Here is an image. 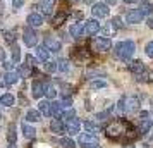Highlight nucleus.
<instances>
[{
    "label": "nucleus",
    "mask_w": 153,
    "mask_h": 148,
    "mask_svg": "<svg viewBox=\"0 0 153 148\" xmlns=\"http://www.w3.org/2000/svg\"><path fill=\"white\" fill-rule=\"evenodd\" d=\"M134 50H136V45H134V42H131V40L119 42L117 45H115V57L120 59V60H126V62H127V60L132 57Z\"/></svg>",
    "instance_id": "nucleus-1"
},
{
    "label": "nucleus",
    "mask_w": 153,
    "mask_h": 148,
    "mask_svg": "<svg viewBox=\"0 0 153 148\" xmlns=\"http://www.w3.org/2000/svg\"><path fill=\"white\" fill-rule=\"evenodd\" d=\"M126 129H124V124H122V120H112L110 124H107L105 127V134H107V138H112V140H117L120 134H124Z\"/></svg>",
    "instance_id": "nucleus-2"
},
{
    "label": "nucleus",
    "mask_w": 153,
    "mask_h": 148,
    "mask_svg": "<svg viewBox=\"0 0 153 148\" xmlns=\"http://www.w3.org/2000/svg\"><path fill=\"white\" fill-rule=\"evenodd\" d=\"M98 145V138L97 134H91V133H83L79 134V147L81 148H93Z\"/></svg>",
    "instance_id": "nucleus-3"
},
{
    "label": "nucleus",
    "mask_w": 153,
    "mask_h": 148,
    "mask_svg": "<svg viewBox=\"0 0 153 148\" xmlns=\"http://www.w3.org/2000/svg\"><path fill=\"white\" fill-rule=\"evenodd\" d=\"M93 48L98 50V52H108L112 48L110 38H107V36H97V38H93Z\"/></svg>",
    "instance_id": "nucleus-4"
},
{
    "label": "nucleus",
    "mask_w": 153,
    "mask_h": 148,
    "mask_svg": "<svg viewBox=\"0 0 153 148\" xmlns=\"http://www.w3.org/2000/svg\"><path fill=\"white\" fill-rule=\"evenodd\" d=\"M22 40H24V45H26V47H35L36 45L38 36H36L35 29L31 28V26L24 28V31H22Z\"/></svg>",
    "instance_id": "nucleus-5"
},
{
    "label": "nucleus",
    "mask_w": 153,
    "mask_h": 148,
    "mask_svg": "<svg viewBox=\"0 0 153 148\" xmlns=\"http://www.w3.org/2000/svg\"><path fill=\"white\" fill-rule=\"evenodd\" d=\"M143 19H145V14L139 9H132V10H127L126 12V22H129V24H138Z\"/></svg>",
    "instance_id": "nucleus-6"
},
{
    "label": "nucleus",
    "mask_w": 153,
    "mask_h": 148,
    "mask_svg": "<svg viewBox=\"0 0 153 148\" xmlns=\"http://www.w3.org/2000/svg\"><path fill=\"white\" fill-rule=\"evenodd\" d=\"M79 129H81V120L72 117V119H67L65 120V133L67 134H79Z\"/></svg>",
    "instance_id": "nucleus-7"
},
{
    "label": "nucleus",
    "mask_w": 153,
    "mask_h": 148,
    "mask_svg": "<svg viewBox=\"0 0 153 148\" xmlns=\"http://www.w3.org/2000/svg\"><path fill=\"white\" fill-rule=\"evenodd\" d=\"M91 12H93V17H97V19H102V17H107L108 16V5L107 4H95L93 5V9H91Z\"/></svg>",
    "instance_id": "nucleus-8"
},
{
    "label": "nucleus",
    "mask_w": 153,
    "mask_h": 148,
    "mask_svg": "<svg viewBox=\"0 0 153 148\" xmlns=\"http://www.w3.org/2000/svg\"><path fill=\"white\" fill-rule=\"evenodd\" d=\"M31 93H33V98H42L45 95V83L40 81V79H35L33 85H31Z\"/></svg>",
    "instance_id": "nucleus-9"
},
{
    "label": "nucleus",
    "mask_w": 153,
    "mask_h": 148,
    "mask_svg": "<svg viewBox=\"0 0 153 148\" xmlns=\"http://www.w3.org/2000/svg\"><path fill=\"white\" fill-rule=\"evenodd\" d=\"M139 110V98L138 97H127L126 98V112L136 114Z\"/></svg>",
    "instance_id": "nucleus-10"
},
{
    "label": "nucleus",
    "mask_w": 153,
    "mask_h": 148,
    "mask_svg": "<svg viewBox=\"0 0 153 148\" xmlns=\"http://www.w3.org/2000/svg\"><path fill=\"white\" fill-rule=\"evenodd\" d=\"M129 71L134 76H139V74H145L146 72V67L141 60H129Z\"/></svg>",
    "instance_id": "nucleus-11"
},
{
    "label": "nucleus",
    "mask_w": 153,
    "mask_h": 148,
    "mask_svg": "<svg viewBox=\"0 0 153 148\" xmlns=\"http://www.w3.org/2000/svg\"><path fill=\"white\" fill-rule=\"evenodd\" d=\"M26 22H28V26H31V28H40L43 24V16L38 14V12H31L26 17Z\"/></svg>",
    "instance_id": "nucleus-12"
},
{
    "label": "nucleus",
    "mask_w": 153,
    "mask_h": 148,
    "mask_svg": "<svg viewBox=\"0 0 153 148\" xmlns=\"http://www.w3.org/2000/svg\"><path fill=\"white\" fill-rule=\"evenodd\" d=\"M50 129H52V133H55V134H64L65 133V120L53 117V120L50 122Z\"/></svg>",
    "instance_id": "nucleus-13"
},
{
    "label": "nucleus",
    "mask_w": 153,
    "mask_h": 148,
    "mask_svg": "<svg viewBox=\"0 0 153 148\" xmlns=\"http://www.w3.org/2000/svg\"><path fill=\"white\" fill-rule=\"evenodd\" d=\"M45 47L50 50V52H60L62 48V43L59 42L53 36H45Z\"/></svg>",
    "instance_id": "nucleus-14"
},
{
    "label": "nucleus",
    "mask_w": 153,
    "mask_h": 148,
    "mask_svg": "<svg viewBox=\"0 0 153 148\" xmlns=\"http://www.w3.org/2000/svg\"><path fill=\"white\" fill-rule=\"evenodd\" d=\"M69 33H71V36H74V38H81V36L86 33V28H84L83 22H74V24H71Z\"/></svg>",
    "instance_id": "nucleus-15"
},
{
    "label": "nucleus",
    "mask_w": 153,
    "mask_h": 148,
    "mask_svg": "<svg viewBox=\"0 0 153 148\" xmlns=\"http://www.w3.org/2000/svg\"><path fill=\"white\" fill-rule=\"evenodd\" d=\"M84 28H86L88 35H97L98 31H100V22L97 21V17H93V19L84 22Z\"/></svg>",
    "instance_id": "nucleus-16"
},
{
    "label": "nucleus",
    "mask_w": 153,
    "mask_h": 148,
    "mask_svg": "<svg viewBox=\"0 0 153 148\" xmlns=\"http://www.w3.org/2000/svg\"><path fill=\"white\" fill-rule=\"evenodd\" d=\"M50 57V50L45 47V45H38L36 47V59L40 60V62H47Z\"/></svg>",
    "instance_id": "nucleus-17"
},
{
    "label": "nucleus",
    "mask_w": 153,
    "mask_h": 148,
    "mask_svg": "<svg viewBox=\"0 0 153 148\" xmlns=\"http://www.w3.org/2000/svg\"><path fill=\"white\" fill-rule=\"evenodd\" d=\"M21 79V74L17 72V71H7V74H5V79H4V83L7 86H12L16 85L17 81Z\"/></svg>",
    "instance_id": "nucleus-18"
},
{
    "label": "nucleus",
    "mask_w": 153,
    "mask_h": 148,
    "mask_svg": "<svg viewBox=\"0 0 153 148\" xmlns=\"http://www.w3.org/2000/svg\"><path fill=\"white\" fill-rule=\"evenodd\" d=\"M62 114H64L62 102H52V117H55V119H62Z\"/></svg>",
    "instance_id": "nucleus-19"
},
{
    "label": "nucleus",
    "mask_w": 153,
    "mask_h": 148,
    "mask_svg": "<svg viewBox=\"0 0 153 148\" xmlns=\"http://www.w3.org/2000/svg\"><path fill=\"white\" fill-rule=\"evenodd\" d=\"M22 134H24V138L26 140H35V136H36V129L33 126H29L28 122H22Z\"/></svg>",
    "instance_id": "nucleus-20"
},
{
    "label": "nucleus",
    "mask_w": 153,
    "mask_h": 148,
    "mask_svg": "<svg viewBox=\"0 0 153 148\" xmlns=\"http://www.w3.org/2000/svg\"><path fill=\"white\" fill-rule=\"evenodd\" d=\"M42 115L43 114L40 112V110L29 109L28 112H26V120H28V122H40V120H42Z\"/></svg>",
    "instance_id": "nucleus-21"
},
{
    "label": "nucleus",
    "mask_w": 153,
    "mask_h": 148,
    "mask_svg": "<svg viewBox=\"0 0 153 148\" xmlns=\"http://www.w3.org/2000/svg\"><path fill=\"white\" fill-rule=\"evenodd\" d=\"M16 103V97L12 93H4L0 97V105L2 107H12Z\"/></svg>",
    "instance_id": "nucleus-22"
},
{
    "label": "nucleus",
    "mask_w": 153,
    "mask_h": 148,
    "mask_svg": "<svg viewBox=\"0 0 153 148\" xmlns=\"http://www.w3.org/2000/svg\"><path fill=\"white\" fill-rule=\"evenodd\" d=\"M16 140H17V134H16V126L10 124L7 131V141H9V148H16Z\"/></svg>",
    "instance_id": "nucleus-23"
},
{
    "label": "nucleus",
    "mask_w": 153,
    "mask_h": 148,
    "mask_svg": "<svg viewBox=\"0 0 153 148\" xmlns=\"http://www.w3.org/2000/svg\"><path fill=\"white\" fill-rule=\"evenodd\" d=\"M38 110L43 114V115H47L50 117L52 115V102H47V100H42L40 103H38Z\"/></svg>",
    "instance_id": "nucleus-24"
},
{
    "label": "nucleus",
    "mask_w": 153,
    "mask_h": 148,
    "mask_svg": "<svg viewBox=\"0 0 153 148\" xmlns=\"http://www.w3.org/2000/svg\"><path fill=\"white\" fill-rule=\"evenodd\" d=\"M152 129V119H148V117H143V119L139 120V127H138V131L141 134H146L148 131Z\"/></svg>",
    "instance_id": "nucleus-25"
},
{
    "label": "nucleus",
    "mask_w": 153,
    "mask_h": 148,
    "mask_svg": "<svg viewBox=\"0 0 153 148\" xmlns=\"http://www.w3.org/2000/svg\"><path fill=\"white\" fill-rule=\"evenodd\" d=\"M83 127L86 129V133H91V134H97L100 131V126H98L97 122H93V120H84Z\"/></svg>",
    "instance_id": "nucleus-26"
},
{
    "label": "nucleus",
    "mask_w": 153,
    "mask_h": 148,
    "mask_svg": "<svg viewBox=\"0 0 153 148\" xmlns=\"http://www.w3.org/2000/svg\"><path fill=\"white\" fill-rule=\"evenodd\" d=\"M53 4H55V0H42V10H43V14H45V16L52 14Z\"/></svg>",
    "instance_id": "nucleus-27"
},
{
    "label": "nucleus",
    "mask_w": 153,
    "mask_h": 148,
    "mask_svg": "<svg viewBox=\"0 0 153 148\" xmlns=\"http://www.w3.org/2000/svg\"><path fill=\"white\" fill-rule=\"evenodd\" d=\"M45 95L48 97V98H55L57 97V90H55V86L52 85V83H45Z\"/></svg>",
    "instance_id": "nucleus-28"
},
{
    "label": "nucleus",
    "mask_w": 153,
    "mask_h": 148,
    "mask_svg": "<svg viewBox=\"0 0 153 148\" xmlns=\"http://www.w3.org/2000/svg\"><path fill=\"white\" fill-rule=\"evenodd\" d=\"M138 9H139V10H141L145 16H152V12H153V4H150V2H143V4H141Z\"/></svg>",
    "instance_id": "nucleus-29"
},
{
    "label": "nucleus",
    "mask_w": 153,
    "mask_h": 148,
    "mask_svg": "<svg viewBox=\"0 0 153 148\" xmlns=\"http://www.w3.org/2000/svg\"><path fill=\"white\" fill-rule=\"evenodd\" d=\"M19 60H21V48H19V45L12 43V62L17 64Z\"/></svg>",
    "instance_id": "nucleus-30"
},
{
    "label": "nucleus",
    "mask_w": 153,
    "mask_h": 148,
    "mask_svg": "<svg viewBox=\"0 0 153 148\" xmlns=\"http://www.w3.org/2000/svg\"><path fill=\"white\" fill-rule=\"evenodd\" d=\"M65 19H67V14H65V12H59V14L53 16L52 22H53V26H60V24H62Z\"/></svg>",
    "instance_id": "nucleus-31"
},
{
    "label": "nucleus",
    "mask_w": 153,
    "mask_h": 148,
    "mask_svg": "<svg viewBox=\"0 0 153 148\" xmlns=\"http://www.w3.org/2000/svg\"><path fill=\"white\" fill-rule=\"evenodd\" d=\"M19 74H21V76H24V78H29V76L33 74V67H31V65H28V64H22L21 69H19Z\"/></svg>",
    "instance_id": "nucleus-32"
},
{
    "label": "nucleus",
    "mask_w": 153,
    "mask_h": 148,
    "mask_svg": "<svg viewBox=\"0 0 153 148\" xmlns=\"http://www.w3.org/2000/svg\"><path fill=\"white\" fill-rule=\"evenodd\" d=\"M45 71H47L48 74H52V72L59 71V64L53 62V60H47V62H45Z\"/></svg>",
    "instance_id": "nucleus-33"
},
{
    "label": "nucleus",
    "mask_w": 153,
    "mask_h": 148,
    "mask_svg": "<svg viewBox=\"0 0 153 148\" xmlns=\"http://www.w3.org/2000/svg\"><path fill=\"white\" fill-rule=\"evenodd\" d=\"M57 64H59V71H60V72H69L71 64H69V60H67V59H60Z\"/></svg>",
    "instance_id": "nucleus-34"
},
{
    "label": "nucleus",
    "mask_w": 153,
    "mask_h": 148,
    "mask_svg": "<svg viewBox=\"0 0 153 148\" xmlns=\"http://www.w3.org/2000/svg\"><path fill=\"white\" fill-rule=\"evenodd\" d=\"M60 145H62V148H76V141L72 138H62Z\"/></svg>",
    "instance_id": "nucleus-35"
},
{
    "label": "nucleus",
    "mask_w": 153,
    "mask_h": 148,
    "mask_svg": "<svg viewBox=\"0 0 153 148\" xmlns=\"http://www.w3.org/2000/svg\"><path fill=\"white\" fill-rule=\"evenodd\" d=\"M72 117H76V110L72 109V107H69V109H64V114H62V119H72Z\"/></svg>",
    "instance_id": "nucleus-36"
},
{
    "label": "nucleus",
    "mask_w": 153,
    "mask_h": 148,
    "mask_svg": "<svg viewBox=\"0 0 153 148\" xmlns=\"http://www.w3.org/2000/svg\"><path fill=\"white\" fill-rule=\"evenodd\" d=\"M90 86L93 88V90H102V88L107 86V83H105V81H100V79H93V81L90 83Z\"/></svg>",
    "instance_id": "nucleus-37"
},
{
    "label": "nucleus",
    "mask_w": 153,
    "mask_h": 148,
    "mask_svg": "<svg viewBox=\"0 0 153 148\" xmlns=\"http://www.w3.org/2000/svg\"><path fill=\"white\" fill-rule=\"evenodd\" d=\"M4 38H5V42H7L9 45L16 43V33L14 31H5V33H4Z\"/></svg>",
    "instance_id": "nucleus-38"
},
{
    "label": "nucleus",
    "mask_w": 153,
    "mask_h": 148,
    "mask_svg": "<svg viewBox=\"0 0 153 148\" xmlns=\"http://www.w3.org/2000/svg\"><path fill=\"white\" fill-rule=\"evenodd\" d=\"M115 109H117V115H122V114L126 112V98H120V100H119Z\"/></svg>",
    "instance_id": "nucleus-39"
},
{
    "label": "nucleus",
    "mask_w": 153,
    "mask_h": 148,
    "mask_svg": "<svg viewBox=\"0 0 153 148\" xmlns=\"http://www.w3.org/2000/svg\"><path fill=\"white\" fill-rule=\"evenodd\" d=\"M108 117H110V112H108V110L97 114V120H98V122H105V120H108Z\"/></svg>",
    "instance_id": "nucleus-40"
},
{
    "label": "nucleus",
    "mask_w": 153,
    "mask_h": 148,
    "mask_svg": "<svg viewBox=\"0 0 153 148\" xmlns=\"http://www.w3.org/2000/svg\"><path fill=\"white\" fill-rule=\"evenodd\" d=\"M110 24H112V26H114L115 29H120L122 26H124V24H122V19H120V17H117V16H115V17H112Z\"/></svg>",
    "instance_id": "nucleus-41"
},
{
    "label": "nucleus",
    "mask_w": 153,
    "mask_h": 148,
    "mask_svg": "<svg viewBox=\"0 0 153 148\" xmlns=\"http://www.w3.org/2000/svg\"><path fill=\"white\" fill-rule=\"evenodd\" d=\"M38 62H40V60H38V59H35L33 55H26V64H28V65H31L33 69L38 65Z\"/></svg>",
    "instance_id": "nucleus-42"
},
{
    "label": "nucleus",
    "mask_w": 153,
    "mask_h": 148,
    "mask_svg": "<svg viewBox=\"0 0 153 148\" xmlns=\"http://www.w3.org/2000/svg\"><path fill=\"white\" fill-rule=\"evenodd\" d=\"M145 52H146V55L150 57V59H153V42L146 43V47H145Z\"/></svg>",
    "instance_id": "nucleus-43"
},
{
    "label": "nucleus",
    "mask_w": 153,
    "mask_h": 148,
    "mask_svg": "<svg viewBox=\"0 0 153 148\" xmlns=\"http://www.w3.org/2000/svg\"><path fill=\"white\" fill-rule=\"evenodd\" d=\"M24 5V0H12V9L17 10V9H21Z\"/></svg>",
    "instance_id": "nucleus-44"
},
{
    "label": "nucleus",
    "mask_w": 153,
    "mask_h": 148,
    "mask_svg": "<svg viewBox=\"0 0 153 148\" xmlns=\"http://www.w3.org/2000/svg\"><path fill=\"white\" fill-rule=\"evenodd\" d=\"M4 69H5V71H14V62L4 60Z\"/></svg>",
    "instance_id": "nucleus-45"
},
{
    "label": "nucleus",
    "mask_w": 153,
    "mask_h": 148,
    "mask_svg": "<svg viewBox=\"0 0 153 148\" xmlns=\"http://www.w3.org/2000/svg\"><path fill=\"white\" fill-rule=\"evenodd\" d=\"M0 60H2V62L5 60V50L2 48V47H0Z\"/></svg>",
    "instance_id": "nucleus-46"
},
{
    "label": "nucleus",
    "mask_w": 153,
    "mask_h": 148,
    "mask_svg": "<svg viewBox=\"0 0 153 148\" xmlns=\"http://www.w3.org/2000/svg\"><path fill=\"white\" fill-rule=\"evenodd\" d=\"M146 24H148L150 28H153V16H150V17H148V21H146Z\"/></svg>",
    "instance_id": "nucleus-47"
},
{
    "label": "nucleus",
    "mask_w": 153,
    "mask_h": 148,
    "mask_svg": "<svg viewBox=\"0 0 153 148\" xmlns=\"http://www.w3.org/2000/svg\"><path fill=\"white\" fill-rule=\"evenodd\" d=\"M115 2H117V0H105L107 5H115Z\"/></svg>",
    "instance_id": "nucleus-48"
},
{
    "label": "nucleus",
    "mask_w": 153,
    "mask_h": 148,
    "mask_svg": "<svg viewBox=\"0 0 153 148\" xmlns=\"http://www.w3.org/2000/svg\"><path fill=\"white\" fill-rule=\"evenodd\" d=\"M124 4H136V2H139V0H122Z\"/></svg>",
    "instance_id": "nucleus-49"
},
{
    "label": "nucleus",
    "mask_w": 153,
    "mask_h": 148,
    "mask_svg": "<svg viewBox=\"0 0 153 148\" xmlns=\"http://www.w3.org/2000/svg\"><path fill=\"white\" fill-rule=\"evenodd\" d=\"M150 81H153V71L150 72Z\"/></svg>",
    "instance_id": "nucleus-50"
},
{
    "label": "nucleus",
    "mask_w": 153,
    "mask_h": 148,
    "mask_svg": "<svg viewBox=\"0 0 153 148\" xmlns=\"http://www.w3.org/2000/svg\"><path fill=\"white\" fill-rule=\"evenodd\" d=\"M93 148H100V147H98V145H97V147H93Z\"/></svg>",
    "instance_id": "nucleus-51"
}]
</instances>
